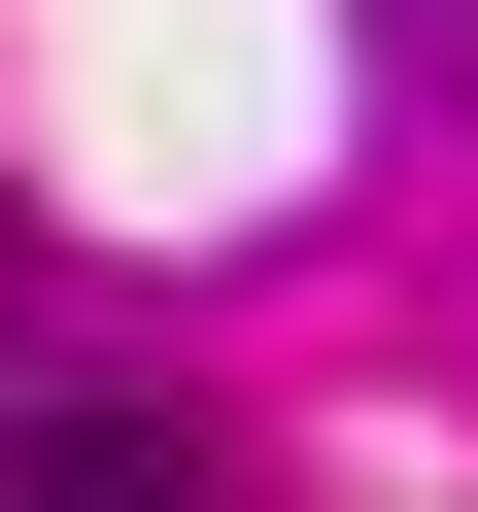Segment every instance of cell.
Returning <instances> with one entry per match:
<instances>
[{"label": "cell", "mask_w": 478, "mask_h": 512, "mask_svg": "<svg viewBox=\"0 0 478 512\" xmlns=\"http://www.w3.org/2000/svg\"><path fill=\"white\" fill-rule=\"evenodd\" d=\"M0 512H205L171 410H0Z\"/></svg>", "instance_id": "cell-1"}, {"label": "cell", "mask_w": 478, "mask_h": 512, "mask_svg": "<svg viewBox=\"0 0 478 512\" xmlns=\"http://www.w3.org/2000/svg\"><path fill=\"white\" fill-rule=\"evenodd\" d=\"M444 35H478V0H444Z\"/></svg>", "instance_id": "cell-2"}]
</instances>
